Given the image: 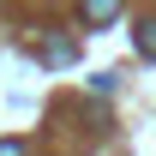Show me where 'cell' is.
<instances>
[{
	"label": "cell",
	"instance_id": "obj_1",
	"mask_svg": "<svg viewBox=\"0 0 156 156\" xmlns=\"http://www.w3.org/2000/svg\"><path fill=\"white\" fill-rule=\"evenodd\" d=\"M78 18L84 24H114L120 18V0H78Z\"/></svg>",
	"mask_w": 156,
	"mask_h": 156
},
{
	"label": "cell",
	"instance_id": "obj_3",
	"mask_svg": "<svg viewBox=\"0 0 156 156\" xmlns=\"http://www.w3.org/2000/svg\"><path fill=\"white\" fill-rule=\"evenodd\" d=\"M72 42H42V60H48V66H72Z\"/></svg>",
	"mask_w": 156,
	"mask_h": 156
},
{
	"label": "cell",
	"instance_id": "obj_4",
	"mask_svg": "<svg viewBox=\"0 0 156 156\" xmlns=\"http://www.w3.org/2000/svg\"><path fill=\"white\" fill-rule=\"evenodd\" d=\"M0 156H24V144H18V138H6V144H0Z\"/></svg>",
	"mask_w": 156,
	"mask_h": 156
},
{
	"label": "cell",
	"instance_id": "obj_2",
	"mask_svg": "<svg viewBox=\"0 0 156 156\" xmlns=\"http://www.w3.org/2000/svg\"><path fill=\"white\" fill-rule=\"evenodd\" d=\"M132 48H138L144 60H156V18H144V24L132 30Z\"/></svg>",
	"mask_w": 156,
	"mask_h": 156
}]
</instances>
